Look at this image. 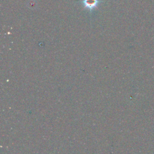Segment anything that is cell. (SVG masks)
Segmentation results:
<instances>
[{
    "instance_id": "6da1fadb",
    "label": "cell",
    "mask_w": 154,
    "mask_h": 154,
    "mask_svg": "<svg viewBox=\"0 0 154 154\" xmlns=\"http://www.w3.org/2000/svg\"><path fill=\"white\" fill-rule=\"evenodd\" d=\"M100 3L101 1L99 0H83L82 1V4L84 7L90 11L97 7Z\"/></svg>"
}]
</instances>
